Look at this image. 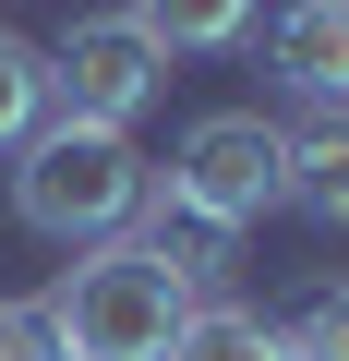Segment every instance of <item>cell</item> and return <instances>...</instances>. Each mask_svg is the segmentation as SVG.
Segmentation results:
<instances>
[{
	"label": "cell",
	"instance_id": "obj_6",
	"mask_svg": "<svg viewBox=\"0 0 349 361\" xmlns=\"http://www.w3.org/2000/svg\"><path fill=\"white\" fill-rule=\"evenodd\" d=\"M277 145H289V205L325 217V229H349V109L337 97H289Z\"/></svg>",
	"mask_w": 349,
	"mask_h": 361
},
{
	"label": "cell",
	"instance_id": "obj_11",
	"mask_svg": "<svg viewBox=\"0 0 349 361\" xmlns=\"http://www.w3.org/2000/svg\"><path fill=\"white\" fill-rule=\"evenodd\" d=\"M289 361H349V289H313V301H301Z\"/></svg>",
	"mask_w": 349,
	"mask_h": 361
},
{
	"label": "cell",
	"instance_id": "obj_4",
	"mask_svg": "<svg viewBox=\"0 0 349 361\" xmlns=\"http://www.w3.org/2000/svg\"><path fill=\"white\" fill-rule=\"evenodd\" d=\"M169 97V49L133 25V13H85L61 49H49V109L61 121H97V133H133L145 109Z\"/></svg>",
	"mask_w": 349,
	"mask_h": 361
},
{
	"label": "cell",
	"instance_id": "obj_5",
	"mask_svg": "<svg viewBox=\"0 0 349 361\" xmlns=\"http://www.w3.org/2000/svg\"><path fill=\"white\" fill-rule=\"evenodd\" d=\"M133 217H145L133 241H145V253H157L169 277H181V301H229V289H241V229L193 217L181 193H157V180H145V205H133Z\"/></svg>",
	"mask_w": 349,
	"mask_h": 361
},
{
	"label": "cell",
	"instance_id": "obj_1",
	"mask_svg": "<svg viewBox=\"0 0 349 361\" xmlns=\"http://www.w3.org/2000/svg\"><path fill=\"white\" fill-rule=\"evenodd\" d=\"M145 157H133V133H97V121H37L25 145H13V217L37 229V241H121L133 229V205H145Z\"/></svg>",
	"mask_w": 349,
	"mask_h": 361
},
{
	"label": "cell",
	"instance_id": "obj_9",
	"mask_svg": "<svg viewBox=\"0 0 349 361\" xmlns=\"http://www.w3.org/2000/svg\"><path fill=\"white\" fill-rule=\"evenodd\" d=\"M133 25L169 61H205V49H241L253 37V0H133Z\"/></svg>",
	"mask_w": 349,
	"mask_h": 361
},
{
	"label": "cell",
	"instance_id": "obj_2",
	"mask_svg": "<svg viewBox=\"0 0 349 361\" xmlns=\"http://www.w3.org/2000/svg\"><path fill=\"white\" fill-rule=\"evenodd\" d=\"M181 277H169L133 229L121 241H85L49 289V325H61V361H169V337H181Z\"/></svg>",
	"mask_w": 349,
	"mask_h": 361
},
{
	"label": "cell",
	"instance_id": "obj_8",
	"mask_svg": "<svg viewBox=\"0 0 349 361\" xmlns=\"http://www.w3.org/2000/svg\"><path fill=\"white\" fill-rule=\"evenodd\" d=\"M169 361H289V325H265L241 301H193L181 337H169Z\"/></svg>",
	"mask_w": 349,
	"mask_h": 361
},
{
	"label": "cell",
	"instance_id": "obj_7",
	"mask_svg": "<svg viewBox=\"0 0 349 361\" xmlns=\"http://www.w3.org/2000/svg\"><path fill=\"white\" fill-rule=\"evenodd\" d=\"M265 61H277L289 97H337L349 109V0H289L277 37H265Z\"/></svg>",
	"mask_w": 349,
	"mask_h": 361
},
{
	"label": "cell",
	"instance_id": "obj_3",
	"mask_svg": "<svg viewBox=\"0 0 349 361\" xmlns=\"http://www.w3.org/2000/svg\"><path fill=\"white\" fill-rule=\"evenodd\" d=\"M157 193H181V205L217 217V229H253L265 205H289V145H277L265 109H205V121L181 133V157L157 169Z\"/></svg>",
	"mask_w": 349,
	"mask_h": 361
},
{
	"label": "cell",
	"instance_id": "obj_10",
	"mask_svg": "<svg viewBox=\"0 0 349 361\" xmlns=\"http://www.w3.org/2000/svg\"><path fill=\"white\" fill-rule=\"evenodd\" d=\"M37 121H49V49L0 25V157H13V145H25Z\"/></svg>",
	"mask_w": 349,
	"mask_h": 361
},
{
	"label": "cell",
	"instance_id": "obj_12",
	"mask_svg": "<svg viewBox=\"0 0 349 361\" xmlns=\"http://www.w3.org/2000/svg\"><path fill=\"white\" fill-rule=\"evenodd\" d=\"M0 361H61V325H49V301H0Z\"/></svg>",
	"mask_w": 349,
	"mask_h": 361
}]
</instances>
